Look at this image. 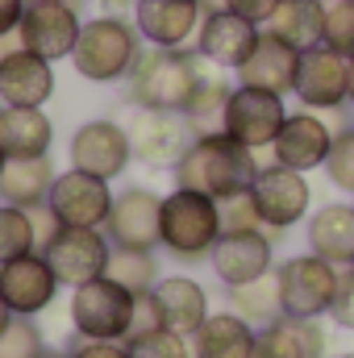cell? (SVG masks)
I'll return each instance as SVG.
<instances>
[{
  "instance_id": "1",
  "label": "cell",
  "mask_w": 354,
  "mask_h": 358,
  "mask_svg": "<svg viewBox=\"0 0 354 358\" xmlns=\"http://www.w3.org/2000/svg\"><path fill=\"white\" fill-rule=\"evenodd\" d=\"M259 171H263L259 150L217 129V134H196V142L187 146V155L179 159L171 176H176V187H196L213 200H229L238 192H250Z\"/></svg>"
},
{
  "instance_id": "2",
  "label": "cell",
  "mask_w": 354,
  "mask_h": 358,
  "mask_svg": "<svg viewBox=\"0 0 354 358\" xmlns=\"http://www.w3.org/2000/svg\"><path fill=\"white\" fill-rule=\"evenodd\" d=\"M200 71H204V59L187 46H142L138 63L125 76V96L134 108L183 113Z\"/></svg>"
},
{
  "instance_id": "3",
  "label": "cell",
  "mask_w": 354,
  "mask_h": 358,
  "mask_svg": "<svg viewBox=\"0 0 354 358\" xmlns=\"http://www.w3.org/2000/svg\"><path fill=\"white\" fill-rule=\"evenodd\" d=\"M142 46L146 42H142L134 17H125V13H96L80 29V42L71 50V67L88 84H117V80L129 76V67L138 63Z\"/></svg>"
},
{
  "instance_id": "4",
  "label": "cell",
  "mask_w": 354,
  "mask_h": 358,
  "mask_svg": "<svg viewBox=\"0 0 354 358\" xmlns=\"http://www.w3.org/2000/svg\"><path fill=\"white\" fill-rule=\"evenodd\" d=\"M221 225V204L196 187H176L163 196V250L179 263H200L213 255Z\"/></svg>"
},
{
  "instance_id": "5",
  "label": "cell",
  "mask_w": 354,
  "mask_h": 358,
  "mask_svg": "<svg viewBox=\"0 0 354 358\" xmlns=\"http://www.w3.org/2000/svg\"><path fill=\"white\" fill-rule=\"evenodd\" d=\"M134 321V292L121 287L117 279L100 275L80 287H71V325L76 338H96V342H125Z\"/></svg>"
},
{
  "instance_id": "6",
  "label": "cell",
  "mask_w": 354,
  "mask_h": 358,
  "mask_svg": "<svg viewBox=\"0 0 354 358\" xmlns=\"http://www.w3.org/2000/svg\"><path fill=\"white\" fill-rule=\"evenodd\" d=\"M338 275L342 267L325 263L321 255H292L275 267L279 279V304H283V317L292 321H304V317H325L334 296H338Z\"/></svg>"
},
{
  "instance_id": "7",
  "label": "cell",
  "mask_w": 354,
  "mask_h": 358,
  "mask_svg": "<svg viewBox=\"0 0 354 358\" xmlns=\"http://www.w3.org/2000/svg\"><path fill=\"white\" fill-rule=\"evenodd\" d=\"M129 146L134 163L150 171H176L187 146L196 142V129L187 125L183 113H159V108H134L129 113Z\"/></svg>"
},
{
  "instance_id": "8",
  "label": "cell",
  "mask_w": 354,
  "mask_h": 358,
  "mask_svg": "<svg viewBox=\"0 0 354 358\" xmlns=\"http://www.w3.org/2000/svg\"><path fill=\"white\" fill-rule=\"evenodd\" d=\"M283 121H288V104L279 92L234 84L229 100H225V113H221V134H229L234 142H242L250 150H271Z\"/></svg>"
},
{
  "instance_id": "9",
  "label": "cell",
  "mask_w": 354,
  "mask_h": 358,
  "mask_svg": "<svg viewBox=\"0 0 354 358\" xmlns=\"http://www.w3.org/2000/svg\"><path fill=\"white\" fill-rule=\"evenodd\" d=\"M250 196H255V208H259V221H263L271 234H288L292 225L309 221V208H313V187L304 171H292L283 163H263V171L250 183Z\"/></svg>"
},
{
  "instance_id": "10",
  "label": "cell",
  "mask_w": 354,
  "mask_h": 358,
  "mask_svg": "<svg viewBox=\"0 0 354 358\" xmlns=\"http://www.w3.org/2000/svg\"><path fill=\"white\" fill-rule=\"evenodd\" d=\"M104 234L117 250H155L163 246V196L150 187H125L113 196Z\"/></svg>"
},
{
  "instance_id": "11",
  "label": "cell",
  "mask_w": 354,
  "mask_h": 358,
  "mask_svg": "<svg viewBox=\"0 0 354 358\" xmlns=\"http://www.w3.org/2000/svg\"><path fill=\"white\" fill-rule=\"evenodd\" d=\"M46 263L55 267L63 287H80L88 279H100L108 271V255H113V242L104 229H84V225H63L50 246L42 250Z\"/></svg>"
},
{
  "instance_id": "12",
  "label": "cell",
  "mask_w": 354,
  "mask_h": 358,
  "mask_svg": "<svg viewBox=\"0 0 354 358\" xmlns=\"http://www.w3.org/2000/svg\"><path fill=\"white\" fill-rule=\"evenodd\" d=\"M292 96L300 100V108H313V113H334L351 104V59L334 55L330 46L300 50Z\"/></svg>"
},
{
  "instance_id": "13",
  "label": "cell",
  "mask_w": 354,
  "mask_h": 358,
  "mask_svg": "<svg viewBox=\"0 0 354 358\" xmlns=\"http://www.w3.org/2000/svg\"><path fill=\"white\" fill-rule=\"evenodd\" d=\"M71 167L88 171L100 179H117L129 163H134V146H129V129L121 121H108V117H96L84 121L76 134H71Z\"/></svg>"
},
{
  "instance_id": "14",
  "label": "cell",
  "mask_w": 354,
  "mask_h": 358,
  "mask_svg": "<svg viewBox=\"0 0 354 358\" xmlns=\"http://www.w3.org/2000/svg\"><path fill=\"white\" fill-rule=\"evenodd\" d=\"M46 204H50V213H55L63 225L104 229V221H108V213H113V187H108V179L88 176V171H80V167H67V171H59Z\"/></svg>"
},
{
  "instance_id": "15",
  "label": "cell",
  "mask_w": 354,
  "mask_h": 358,
  "mask_svg": "<svg viewBox=\"0 0 354 358\" xmlns=\"http://www.w3.org/2000/svg\"><path fill=\"white\" fill-rule=\"evenodd\" d=\"M59 275L46 263L42 250L21 255L13 263H0V300L13 308V317H38L55 304L59 296Z\"/></svg>"
},
{
  "instance_id": "16",
  "label": "cell",
  "mask_w": 354,
  "mask_h": 358,
  "mask_svg": "<svg viewBox=\"0 0 354 358\" xmlns=\"http://www.w3.org/2000/svg\"><path fill=\"white\" fill-rule=\"evenodd\" d=\"M259 34H263V29H259L255 21H246V17H238V13H229V8H208L204 21H200V29H196V46H192V50H196L204 63L221 67V71H238V67L250 59Z\"/></svg>"
},
{
  "instance_id": "17",
  "label": "cell",
  "mask_w": 354,
  "mask_h": 358,
  "mask_svg": "<svg viewBox=\"0 0 354 358\" xmlns=\"http://www.w3.org/2000/svg\"><path fill=\"white\" fill-rule=\"evenodd\" d=\"M208 263L225 287L250 283L267 271H275V238H271V229H225L217 238Z\"/></svg>"
},
{
  "instance_id": "18",
  "label": "cell",
  "mask_w": 354,
  "mask_h": 358,
  "mask_svg": "<svg viewBox=\"0 0 354 358\" xmlns=\"http://www.w3.org/2000/svg\"><path fill=\"white\" fill-rule=\"evenodd\" d=\"M80 29H84V17L76 4H29L25 17H21V46L50 59V63H63L71 59L76 42H80Z\"/></svg>"
},
{
  "instance_id": "19",
  "label": "cell",
  "mask_w": 354,
  "mask_h": 358,
  "mask_svg": "<svg viewBox=\"0 0 354 358\" xmlns=\"http://www.w3.org/2000/svg\"><path fill=\"white\" fill-rule=\"evenodd\" d=\"M334 134H338V129H330V121H325L321 113H313V108L288 113L283 129H279L275 142H271V159L283 163V167H292V171H304V176H309V171L325 167L330 146H334Z\"/></svg>"
},
{
  "instance_id": "20",
  "label": "cell",
  "mask_w": 354,
  "mask_h": 358,
  "mask_svg": "<svg viewBox=\"0 0 354 358\" xmlns=\"http://www.w3.org/2000/svg\"><path fill=\"white\" fill-rule=\"evenodd\" d=\"M204 0H134L129 17L146 46H187L204 21Z\"/></svg>"
},
{
  "instance_id": "21",
  "label": "cell",
  "mask_w": 354,
  "mask_h": 358,
  "mask_svg": "<svg viewBox=\"0 0 354 358\" xmlns=\"http://www.w3.org/2000/svg\"><path fill=\"white\" fill-rule=\"evenodd\" d=\"M59 88L55 80V63L25 50V46H13L8 55H0V100L8 108H42Z\"/></svg>"
},
{
  "instance_id": "22",
  "label": "cell",
  "mask_w": 354,
  "mask_h": 358,
  "mask_svg": "<svg viewBox=\"0 0 354 358\" xmlns=\"http://www.w3.org/2000/svg\"><path fill=\"white\" fill-rule=\"evenodd\" d=\"M296 67H300V50H296L292 42H283L275 29L263 25V34H259L255 50H250V59H246L234 76H238V84H250V88H267V92L288 96V92L296 88Z\"/></svg>"
},
{
  "instance_id": "23",
  "label": "cell",
  "mask_w": 354,
  "mask_h": 358,
  "mask_svg": "<svg viewBox=\"0 0 354 358\" xmlns=\"http://www.w3.org/2000/svg\"><path fill=\"white\" fill-rule=\"evenodd\" d=\"M309 250L334 267H354V204H321L309 213Z\"/></svg>"
},
{
  "instance_id": "24",
  "label": "cell",
  "mask_w": 354,
  "mask_h": 358,
  "mask_svg": "<svg viewBox=\"0 0 354 358\" xmlns=\"http://www.w3.org/2000/svg\"><path fill=\"white\" fill-rule=\"evenodd\" d=\"M155 296H159L167 329H176L183 338H192L208 321V292L192 275H163L159 287H155Z\"/></svg>"
},
{
  "instance_id": "25",
  "label": "cell",
  "mask_w": 354,
  "mask_h": 358,
  "mask_svg": "<svg viewBox=\"0 0 354 358\" xmlns=\"http://www.w3.org/2000/svg\"><path fill=\"white\" fill-rule=\"evenodd\" d=\"M255 334L259 329L238 313H208V321L187 342H192V358H250Z\"/></svg>"
},
{
  "instance_id": "26",
  "label": "cell",
  "mask_w": 354,
  "mask_h": 358,
  "mask_svg": "<svg viewBox=\"0 0 354 358\" xmlns=\"http://www.w3.org/2000/svg\"><path fill=\"white\" fill-rule=\"evenodd\" d=\"M0 146L8 159H38L55 146V121L42 108H0Z\"/></svg>"
},
{
  "instance_id": "27",
  "label": "cell",
  "mask_w": 354,
  "mask_h": 358,
  "mask_svg": "<svg viewBox=\"0 0 354 358\" xmlns=\"http://www.w3.org/2000/svg\"><path fill=\"white\" fill-rule=\"evenodd\" d=\"M55 179H59V171H55V159H50V155H38V159H8V163H4V176H0V200H4V204H17V208L46 204Z\"/></svg>"
},
{
  "instance_id": "28",
  "label": "cell",
  "mask_w": 354,
  "mask_h": 358,
  "mask_svg": "<svg viewBox=\"0 0 354 358\" xmlns=\"http://www.w3.org/2000/svg\"><path fill=\"white\" fill-rule=\"evenodd\" d=\"M267 29H275L296 50H313L325 38V0H279Z\"/></svg>"
},
{
  "instance_id": "29",
  "label": "cell",
  "mask_w": 354,
  "mask_h": 358,
  "mask_svg": "<svg viewBox=\"0 0 354 358\" xmlns=\"http://www.w3.org/2000/svg\"><path fill=\"white\" fill-rule=\"evenodd\" d=\"M229 92H234V84L221 76V67L204 63V71H200L196 88H192L187 104H183V117H187V125H192L196 134H217V129H221V113H225V100H229Z\"/></svg>"
},
{
  "instance_id": "30",
  "label": "cell",
  "mask_w": 354,
  "mask_h": 358,
  "mask_svg": "<svg viewBox=\"0 0 354 358\" xmlns=\"http://www.w3.org/2000/svg\"><path fill=\"white\" fill-rule=\"evenodd\" d=\"M225 300H229V313H238L242 321H250L255 329H263L271 321L283 317V304H279V279L275 271H267L250 283H238V287H225Z\"/></svg>"
},
{
  "instance_id": "31",
  "label": "cell",
  "mask_w": 354,
  "mask_h": 358,
  "mask_svg": "<svg viewBox=\"0 0 354 358\" xmlns=\"http://www.w3.org/2000/svg\"><path fill=\"white\" fill-rule=\"evenodd\" d=\"M108 279H117L121 287H129L134 296L138 292H155L159 287V259H155V250H117L113 246V255H108V271H104Z\"/></svg>"
},
{
  "instance_id": "32",
  "label": "cell",
  "mask_w": 354,
  "mask_h": 358,
  "mask_svg": "<svg viewBox=\"0 0 354 358\" xmlns=\"http://www.w3.org/2000/svg\"><path fill=\"white\" fill-rule=\"evenodd\" d=\"M34 250H38V238H34L29 208H17V204L0 200V263H13V259L34 255Z\"/></svg>"
},
{
  "instance_id": "33",
  "label": "cell",
  "mask_w": 354,
  "mask_h": 358,
  "mask_svg": "<svg viewBox=\"0 0 354 358\" xmlns=\"http://www.w3.org/2000/svg\"><path fill=\"white\" fill-rule=\"evenodd\" d=\"M321 46H330L334 55L354 63V0H325V38Z\"/></svg>"
},
{
  "instance_id": "34",
  "label": "cell",
  "mask_w": 354,
  "mask_h": 358,
  "mask_svg": "<svg viewBox=\"0 0 354 358\" xmlns=\"http://www.w3.org/2000/svg\"><path fill=\"white\" fill-rule=\"evenodd\" d=\"M46 355V338L34 325V317H13L0 329V358H42Z\"/></svg>"
},
{
  "instance_id": "35",
  "label": "cell",
  "mask_w": 354,
  "mask_h": 358,
  "mask_svg": "<svg viewBox=\"0 0 354 358\" xmlns=\"http://www.w3.org/2000/svg\"><path fill=\"white\" fill-rule=\"evenodd\" d=\"M250 358H304L300 338H296V329H292V321H288V317H279V321L263 325V329L255 334V355H250Z\"/></svg>"
},
{
  "instance_id": "36",
  "label": "cell",
  "mask_w": 354,
  "mask_h": 358,
  "mask_svg": "<svg viewBox=\"0 0 354 358\" xmlns=\"http://www.w3.org/2000/svg\"><path fill=\"white\" fill-rule=\"evenodd\" d=\"M129 358H192V342L176 329H155L142 338H129Z\"/></svg>"
},
{
  "instance_id": "37",
  "label": "cell",
  "mask_w": 354,
  "mask_h": 358,
  "mask_svg": "<svg viewBox=\"0 0 354 358\" xmlns=\"http://www.w3.org/2000/svg\"><path fill=\"white\" fill-rule=\"evenodd\" d=\"M325 176L338 192L354 196V125L334 134V146H330V159H325Z\"/></svg>"
},
{
  "instance_id": "38",
  "label": "cell",
  "mask_w": 354,
  "mask_h": 358,
  "mask_svg": "<svg viewBox=\"0 0 354 358\" xmlns=\"http://www.w3.org/2000/svg\"><path fill=\"white\" fill-rule=\"evenodd\" d=\"M221 204V225L225 229H267L259 221V208H255V196L250 192H238L229 200H217Z\"/></svg>"
},
{
  "instance_id": "39",
  "label": "cell",
  "mask_w": 354,
  "mask_h": 358,
  "mask_svg": "<svg viewBox=\"0 0 354 358\" xmlns=\"http://www.w3.org/2000/svg\"><path fill=\"white\" fill-rule=\"evenodd\" d=\"M155 329H167L163 308H159V296H155V292H138V296H134V321H129L125 342H129V338H142V334H155Z\"/></svg>"
},
{
  "instance_id": "40",
  "label": "cell",
  "mask_w": 354,
  "mask_h": 358,
  "mask_svg": "<svg viewBox=\"0 0 354 358\" xmlns=\"http://www.w3.org/2000/svg\"><path fill=\"white\" fill-rule=\"evenodd\" d=\"M288 321H292V317H288ZM292 329H296V338H300V350H304V358H325V355H330V334H325L321 317L292 321Z\"/></svg>"
},
{
  "instance_id": "41",
  "label": "cell",
  "mask_w": 354,
  "mask_h": 358,
  "mask_svg": "<svg viewBox=\"0 0 354 358\" xmlns=\"http://www.w3.org/2000/svg\"><path fill=\"white\" fill-rule=\"evenodd\" d=\"M330 317H334V325L354 334V267H342V275H338V296L330 304Z\"/></svg>"
},
{
  "instance_id": "42",
  "label": "cell",
  "mask_w": 354,
  "mask_h": 358,
  "mask_svg": "<svg viewBox=\"0 0 354 358\" xmlns=\"http://www.w3.org/2000/svg\"><path fill=\"white\" fill-rule=\"evenodd\" d=\"M221 8H229V13H238V17H246V21H255L263 29L267 21L275 17L279 0H221Z\"/></svg>"
},
{
  "instance_id": "43",
  "label": "cell",
  "mask_w": 354,
  "mask_h": 358,
  "mask_svg": "<svg viewBox=\"0 0 354 358\" xmlns=\"http://www.w3.org/2000/svg\"><path fill=\"white\" fill-rule=\"evenodd\" d=\"M29 221H34V238H38V250H46V246H50V238L63 229V221L50 213V204H34V208H29Z\"/></svg>"
},
{
  "instance_id": "44",
  "label": "cell",
  "mask_w": 354,
  "mask_h": 358,
  "mask_svg": "<svg viewBox=\"0 0 354 358\" xmlns=\"http://www.w3.org/2000/svg\"><path fill=\"white\" fill-rule=\"evenodd\" d=\"M71 358H129L125 342H96V338H80L71 346Z\"/></svg>"
},
{
  "instance_id": "45",
  "label": "cell",
  "mask_w": 354,
  "mask_h": 358,
  "mask_svg": "<svg viewBox=\"0 0 354 358\" xmlns=\"http://www.w3.org/2000/svg\"><path fill=\"white\" fill-rule=\"evenodd\" d=\"M25 8H29V0H0V38H8V34L21 29Z\"/></svg>"
},
{
  "instance_id": "46",
  "label": "cell",
  "mask_w": 354,
  "mask_h": 358,
  "mask_svg": "<svg viewBox=\"0 0 354 358\" xmlns=\"http://www.w3.org/2000/svg\"><path fill=\"white\" fill-rule=\"evenodd\" d=\"M8 321H13V308H8V304H4V300H0V329H4V325H8Z\"/></svg>"
},
{
  "instance_id": "47",
  "label": "cell",
  "mask_w": 354,
  "mask_h": 358,
  "mask_svg": "<svg viewBox=\"0 0 354 358\" xmlns=\"http://www.w3.org/2000/svg\"><path fill=\"white\" fill-rule=\"evenodd\" d=\"M29 4H80V0H29Z\"/></svg>"
},
{
  "instance_id": "48",
  "label": "cell",
  "mask_w": 354,
  "mask_h": 358,
  "mask_svg": "<svg viewBox=\"0 0 354 358\" xmlns=\"http://www.w3.org/2000/svg\"><path fill=\"white\" fill-rule=\"evenodd\" d=\"M42 358H71V350H46Z\"/></svg>"
},
{
  "instance_id": "49",
  "label": "cell",
  "mask_w": 354,
  "mask_h": 358,
  "mask_svg": "<svg viewBox=\"0 0 354 358\" xmlns=\"http://www.w3.org/2000/svg\"><path fill=\"white\" fill-rule=\"evenodd\" d=\"M4 163H8V155H4V146H0V176H4Z\"/></svg>"
},
{
  "instance_id": "50",
  "label": "cell",
  "mask_w": 354,
  "mask_h": 358,
  "mask_svg": "<svg viewBox=\"0 0 354 358\" xmlns=\"http://www.w3.org/2000/svg\"><path fill=\"white\" fill-rule=\"evenodd\" d=\"M351 104H354V63H351Z\"/></svg>"
},
{
  "instance_id": "51",
  "label": "cell",
  "mask_w": 354,
  "mask_h": 358,
  "mask_svg": "<svg viewBox=\"0 0 354 358\" xmlns=\"http://www.w3.org/2000/svg\"><path fill=\"white\" fill-rule=\"evenodd\" d=\"M338 358H354V350H351V355H338Z\"/></svg>"
},
{
  "instance_id": "52",
  "label": "cell",
  "mask_w": 354,
  "mask_h": 358,
  "mask_svg": "<svg viewBox=\"0 0 354 358\" xmlns=\"http://www.w3.org/2000/svg\"><path fill=\"white\" fill-rule=\"evenodd\" d=\"M0 108H4V100H0Z\"/></svg>"
}]
</instances>
